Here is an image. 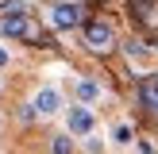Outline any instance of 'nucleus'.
Segmentation results:
<instances>
[{"mask_svg": "<svg viewBox=\"0 0 158 154\" xmlns=\"http://www.w3.org/2000/svg\"><path fill=\"white\" fill-rule=\"evenodd\" d=\"M77 23H85V0H58L50 8V27L54 31H73Z\"/></svg>", "mask_w": 158, "mask_h": 154, "instance_id": "1", "label": "nucleus"}, {"mask_svg": "<svg viewBox=\"0 0 158 154\" xmlns=\"http://www.w3.org/2000/svg\"><path fill=\"white\" fill-rule=\"evenodd\" d=\"M0 35H8V38H31V43H35L39 31H35V23L27 19V12L12 4L8 15H0Z\"/></svg>", "mask_w": 158, "mask_h": 154, "instance_id": "2", "label": "nucleus"}, {"mask_svg": "<svg viewBox=\"0 0 158 154\" xmlns=\"http://www.w3.org/2000/svg\"><path fill=\"white\" fill-rule=\"evenodd\" d=\"M85 43L93 46V50H112V43H116V35H112V27L108 23H85Z\"/></svg>", "mask_w": 158, "mask_h": 154, "instance_id": "3", "label": "nucleus"}, {"mask_svg": "<svg viewBox=\"0 0 158 154\" xmlns=\"http://www.w3.org/2000/svg\"><path fill=\"white\" fill-rule=\"evenodd\" d=\"M31 108H35L39 116H54V112L62 108V92H58V89H39V92H35V104H31Z\"/></svg>", "mask_w": 158, "mask_h": 154, "instance_id": "4", "label": "nucleus"}, {"mask_svg": "<svg viewBox=\"0 0 158 154\" xmlns=\"http://www.w3.org/2000/svg\"><path fill=\"white\" fill-rule=\"evenodd\" d=\"M97 127V120H93V112L89 108H69V135H89V131Z\"/></svg>", "mask_w": 158, "mask_h": 154, "instance_id": "5", "label": "nucleus"}, {"mask_svg": "<svg viewBox=\"0 0 158 154\" xmlns=\"http://www.w3.org/2000/svg\"><path fill=\"white\" fill-rule=\"evenodd\" d=\"M139 104L151 116H158V77H147V81L139 85Z\"/></svg>", "mask_w": 158, "mask_h": 154, "instance_id": "6", "label": "nucleus"}, {"mask_svg": "<svg viewBox=\"0 0 158 154\" xmlns=\"http://www.w3.org/2000/svg\"><path fill=\"white\" fill-rule=\"evenodd\" d=\"M50 154H73V139L69 135H54L50 139Z\"/></svg>", "mask_w": 158, "mask_h": 154, "instance_id": "7", "label": "nucleus"}, {"mask_svg": "<svg viewBox=\"0 0 158 154\" xmlns=\"http://www.w3.org/2000/svg\"><path fill=\"white\" fill-rule=\"evenodd\" d=\"M77 96H81V100H97L100 96V85L97 81H77Z\"/></svg>", "mask_w": 158, "mask_h": 154, "instance_id": "8", "label": "nucleus"}, {"mask_svg": "<svg viewBox=\"0 0 158 154\" xmlns=\"http://www.w3.org/2000/svg\"><path fill=\"white\" fill-rule=\"evenodd\" d=\"M116 143H131V127H116Z\"/></svg>", "mask_w": 158, "mask_h": 154, "instance_id": "9", "label": "nucleus"}, {"mask_svg": "<svg viewBox=\"0 0 158 154\" xmlns=\"http://www.w3.org/2000/svg\"><path fill=\"white\" fill-rule=\"evenodd\" d=\"M4 66H8V50L0 46V69H4Z\"/></svg>", "mask_w": 158, "mask_h": 154, "instance_id": "10", "label": "nucleus"}, {"mask_svg": "<svg viewBox=\"0 0 158 154\" xmlns=\"http://www.w3.org/2000/svg\"><path fill=\"white\" fill-rule=\"evenodd\" d=\"M8 8H12V0H0V12H8Z\"/></svg>", "mask_w": 158, "mask_h": 154, "instance_id": "11", "label": "nucleus"}]
</instances>
